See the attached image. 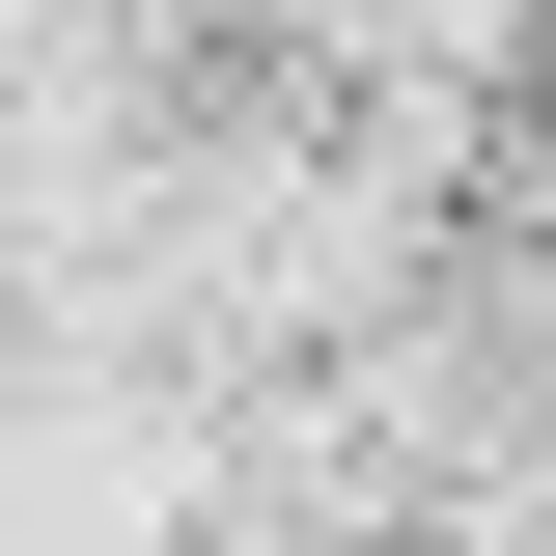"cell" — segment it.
Returning a JSON list of instances; mask_svg holds the SVG:
<instances>
[{
    "label": "cell",
    "mask_w": 556,
    "mask_h": 556,
    "mask_svg": "<svg viewBox=\"0 0 556 556\" xmlns=\"http://www.w3.org/2000/svg\"><path fill=\"white\" fill-rule=\"evenodd\" d=\"M84 84H112L139 139H334L362 112V56L306 0H84Z\"/></svg>",
    "instance_id": "obj_1"
}]
</instances>
